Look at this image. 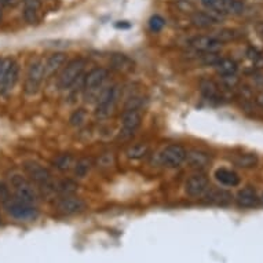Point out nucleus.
I'll use <instances>...</instances> for the list:
<instances>
[{"label":"nucleus","mask_w":263,"mask_h":263,"mask_svg":"<svg viewBox=\"0 0 263 263\" xmlns=\"http://www.w3.org/2000/svg\"><path fill=\"white\" fill-rule=\"evenodd\" d=\"M10 187L13 189L15 199L25 201V203L35 204L37 200V194H36L33 186L24 175L21 174H13L10 177Z\"/></svg>","instance_id":"nucleus-1"},{"label":"nucleus","mask_w":263,"mask_h":263,"mask_svg":"<svg viewBox=\"0 0 263 263\" xmlns=\"http://www.w3.org/2000/svg\"><path fill=\"white\" fill-rule=\"evenodd\" d=\"M117 98H119V88L117 86H109L102 90L98 97V104L95 108V115L100 119L109 117L115 110Z\"/></svg>","instance_id":"nucleus-2"},{"label":"nucleus","mask_w":263,"mask_h":263,"mask_svg":"<svg viewBox=\"0 0 263 263\" xmlns=\"http://www.w3.org/2000/svg\"><path fill=\"white\" fill-rule=\"evenodd\" d=\"M86 60L83 58H74L69 64L65 66L60 79H58V87L61 90H68L72 84L78 82V79L82 76L83 70L86 68Z\"/></svg>","instance_id":"nucleus-3"},{"label":"nucleus","mask_w":263,"mask_h":263,"mask_svg":"<svg viewBox=\"0 0 263 263\" xmlns=\"http://www.w3.org/2000/svg\"><path fill=\"white\" fill-rule=\"evenodd\" d=\"M44 80V62L43 61H33L28 68L25 79V92L33 95L40 88V84Z\"/></svg>","instance_id":"nucleus-4"},{"label":"nucleus","mask_w":263,"mask_h":263,"mask_svg":"<svg viewBox=\"0 0 263 263\" xmlns=\"http://www.w3.org/2000/svg\"><path fill=\"white\" fill-rule=\"evenodd\" d=\"M5 204L6 210L9 212L10 215L15 218V219L20 220H28L33 219L37 215V210L33 207V204L25 203V201H21L18 199H11L7 200Z\"/></svg>","instance_id":"nucleus-5"},{"label":"nucleus","mask_w":263,"mask_h":263,"mask_svg":"<svg viewBox=\"0 0 263 263\" xmlns=\"http://www.w3.org/2000/svg\"><path fill=\"white\" fill-rule=\"evenodd\" d=\"M186 153L187 152L181 145H168L160 153V164L167 168H177L185 163Z\"/></svg>","instance_id":"nucleus-6"},{"label":"nucleus","mask_w":263,"mask_h":263,"mask_svg":"<svg viewBox=\"0 0 263 263\" xmlns=\"http://www.w3.org/2000/svg\"><path fill=\"white\" fill-rule=\"evenodd\" d=\"M210 189V181L204 174H193L186 181L185 192L190 197H201Z\"/></svg>","instance_id":"nucleus-7"},{"label":"nucleus","mask_w":263,"mask_h":263,"mask_svg":"<svg viewBox=\"0 0 263 263\" xmlns=\"http://www.w3.org/2000/svg\"><path fill=\"white\" fill-rule=\"evenodd\" d=\"M24 170L25 173L30 177L32 181H35L39 185L47 186L51 181V174L47 168H44L43 165H40L36 161H26L24 163Z\"/></svg>","instance_id":"nucleus-8"},{"label":"nucleus","mask_w":263,"mask_h":263,"mask_svg":"<svg viewBox=\"0 0 263 263\" xmlns=\"http://www.w3.org/2000/svg\"><path fill=\"white\" fill-rule=\"evenodd\" d=\"M84 208H86V203L80 197H76V196H72V194L64 196L57 203V210L64 215H74V214L82 212Z\"/></svg>","instance_id":"nucleus-9"},{"label":"nucleus","mask_w":263,"mask_h":263,"mask_svg":"<svg viewBox=\"0 0 263 263\" xmlns=\"http://www.w3.org/2000/svg\"><path fill=\"white\" fill-rule=\"evenodd\" d=\"M190 46L204 54L210 52H218L222 48V42L214 37V36H196L190 40Z\"/></svg>","instance_id":"nucleus-10"},{"label":"nucleus","mask_w":263,"mask_h":263,"mask_svg":"<svg viewBox=\"0 0 263 263\" xmlns=\"http://www.w3.org/2000/svg\"><path fill=\"white\" fill-rule=\"evenodd\" d=\"M141 123H142V116L138 112V109H127L121 119L123 133L131 135L141 125Z\"/></svg>","instance_id":"nucleus-11"},{"label":"nucleus","mask_w":263,"mask_h":263,"mask_svg":"<svg viewBox=\"0 0 263 263\" xmlns=\"http://www.w3.org/2000/svg\"><path fill=\"white\" fill-rule=\"evenodd\" d=\"M185 163L187 167L194 170H203L211 163V157L203 151H190L186 153Z\"/></svg>","instance_id":"nucleus-12"},{"label":"nucleus","mask_w":263,"mask_h":263,"mask_svg":"<svg viewBox=\"0 0 263 263\" xmlns=\"http://www.w3.org/2000/svg\"><path fill=\"white\" fill-rule=\"evenodd\" d=\"M108 78V70L104 68H94L91 69L84 78V87L86 90H97L98 87L104 84V82Z\"/></svg>","instance_id":"nucleus-13"},{"label":"nucleus","mask_w":263,"mask_h":263,"mask_svg":"<svg viewBox=\"0 0 263 263\" xmlns=\"http://www.w3.org/2000/svg\"><path fill=\"white\" fill-rule=\"evenodd\" d=\"M18 78H20V66H18L15 62L11 64V66L7 70V73H6L5 79H3V82L0 84V94L2 95H7L11 92L15 84L18 82Z\"/></svg>","instance_id":"nucleus-14"},{"label":"nucleus","mask_w":263,"mask_h":263,"mask_svg":"<svg viewBox=\"0 0 263 263\" xmlns=\"http://www.w3.org/2000/svg\"><path fill=\"white\" fill-rule=\"evenodd\" d=\"M236 201L242 208H254L259 205L258 193L255 192L254 187H244L236 196Z\"/></svg>","instance_id":"nucleus-15"},{"label":"nucleus","mask_w":263,"mask_h":263,"mask_svg":"<svg viewBox=\"0 0 263 263\" xmlns=\"http://www.w3.org/2000/svg\"><path fill=\"white\" fill-rule=\"evenodd\" d=\"M65 62H66V54H64V52L51 54L47 58V61L44 62V79L52 76Z\"/></svg>","instance_id":"nucleus-16"},{"label":"nucleus","mask_w":263,"mask_h":263,"mask_svg":"<svg viewBox=\"0 0 263 263\" xmlns=\"http://www.w3.org/2000/svg\"><path fill=\"white\" fill-rule=\"evenodd\" d=\"M40 0H24V18L28 24L39 21Z\"/></svg>","instance_id":"nucleus-17"},{"label":"nucleus","mask_w":263,"mask_h":263,"mask_svg":"<svg viewBox=\"0 0 263 263\" xmlns=\"http://www.w3.org/2000/svg\"><path fill=\"white\" fill-rule=\"evenodd\" d=\"M205 194H207L208 201L216 204V205H228V204L232 203V199H233V196L229 193L228 190L223 189H208Z\"/></svg>","instance_id":"nucleus-18"},{"label":"nucleus","mask_w":263,"mask_h":263,"mask_svg":"<svg viewBox=\"0 0 263 263\" xmlns=\"http://www.w3.org/2000/svg\"><path fill=\"white\" fill-rule=\"evenodd\" d=\"M216 181L224 186H237L240 183V177L237 174L228 168H218L215 171Z\"/></svg>","instance_id":"nucleus-19"},{"label":"nucleus","mask_w":263,"mask_h":263,"mask_svg":"<svg viewBox=\"0 0 263 263\" xmlns=\"http://www.w3.org/2000/svg\"><path fill=\"white\" fill-rule=\"evenodd\" d=\"M214 66H215L216 72H218L220 76H223V78L234 76L238 69L237 64H236L233 60H230V58H219V61H218Z\"/></svg>","instance_id":"nucleus-20"},{"label":"nucleus","mask_w":263,"mask_h":263,"mask_svg":"<svg viewBox=\"0 0 263 263\" xmlns=\"http://www.w3.org/2000/svg\"><path fill=\"white\" fill-rule=\"evenodd\" d=\"M232 161L240 168H252L258 164V156L254 153H242V155L234 156Z\"/></svg>","instance_id":"nucleus-21"},{"label":"nucleus","mask_w":263,"mask_h":263,"mask_svg":"<svg viewBox=\"0 0 263 263\" xmlns=\"http://www.w3.org/2000/svg\"><path fill=\"white\" fill-rule=\"evenodd\" d=\"M192 22H193V25L199 26V28H210V26L215 25L218 20L211 14L196 13L192 17Z\"/></svg>","instance_id":"nucleus-22"},{"label":"nucleus","mask_w":263,"mask_h":263,"mask_svg":"<svg viewBox=\"0 0 263 263\" xmlns=\"http://www.w3.org/2000/svg\"><path fill=\"white\" fill-rule=\"evenodd\" d=\"M110 65L117 70H129L134 66V62L124 54H115L110 58Z\"/></svg>","instance_id":"nucleus-23"},{"label":"nucleus","mask_w":263,"mask_h":263,"mask_svg":"<svg viewBox=\"0 0 263 263\" xmlns=\"http://www.w3.org/2000/svg\"><path fill=\"white\" fill-rule=\"evenodd\" d=\"M54 167L60 171H68L72 167H74V157L73 155L70 153H64V155H60L54 160Z\"/></svg>","instance_id":"nucleus-24"},{"label":"nucleus","mask_w":263,"mask_h":263,"mask_svg":"<svg viewBox=\"0 0 263 263\" xmlns=\"http://www.w3.org/2000/svg\"><path fill=\"white\" fill-rule=\"evenodd\" d=\"M91 167H92V160L91 159H80L78 163H74V174L76 177L79 178H84L87 174L90 173Z\"/></svg>","instance_id":"nucleus-25"},{"label":"nucleus","mask_w":263,"mask_h":263,"mask_svg":"<svg viewBox=\"0 0 263 263\" xmlns=\"http://www.w3.org/2000/svg\"><path fill=\"white\" fill-rule=\"evenodd\" d=\"M147 151H149L147 145H143V143H137V145H133V146L129 147L128 151H127V156H128L129 159L139 160L147 155Z\"/></svg>","instance_id":"nucleus-26"},{"label":"nucleus","mask_w":263,"mask_h":263,"mask_svg":"<svg viewBox=\"0 0 263 263\" xmlns=\"http://www.w3.org/2000/svg\"><path fill=\"white\" fill-rule=\"evenodd\" d=\"M76 187H78V185H76L74 182L62 181L54 187V190H57L58 193L64 194V196H69V194H72L73 192H76Z\"/></svg>","instance_id":"nucleus-27"},{"label":"nucleus","mask_w":263,"mask_h":263,"mask_svg":"<svg viewBox=\"0 0 263 263\" xmlns=\"http://www.w3.org/2000/svg\"><path fill=\"white\" fill-rule=\"evenodd\" d=\"M86 110H84V109H78V110H74V112L72 113V116H70V124L74 125V127H79V125H82L83 123L86 121Z\"/></svg>","instance_id":"nucleus-28"},{"label":"nucleus","mask_w":263,"mask_h":263,"mask_svg":"<svg viewBox=\"0 0 263 263\" xmlns=\"http://www.w3.org/2000/svg\"><path fill=\"white\" fill-rule=\"evenodd\" d=\"M164 26H165V21L160 15H153L149 21V28H151L152 32H160Z\"/></svg>","instance_id":"nucleus-29"},{"label":"nucleus","mask_w":263,"mask_h":263,"mask_svg":"<svg viewBox=\"0 0 263 263\" xmlns=\"http://www.w3.org/2000/svg\"><path fill=\"white\" fill-rule=\"evenodd\" d=\"M237 33L232 29H223L220 30L219 33L215 36L216 39L219 40V42H230V40H234L237 37Z\"/></svg>","instance_id":"nucleus-30"},{"label":"nucleus","mask_w":263,"mask_h":263,"mask_svg":"<svg viewBox=\"0 0 263 263\" xmlns=\"http://www.w3.org/2000/svg\"><path fill=\"white\" fill-rule=\"evenodd\" d=\"M13 62L14 61L11 58H2V62H0V84L3 82V79H5L6 73H7V70Z\"/></svg>","instance_id":"nucleus-31"},{"label":"nucleus","mask_w":263,"mask_h":263,"mask_svg":"<svg viewBox=\"0 0 263 263\" xmlns=\"http://www.w3.org/2000/svg\"><path fill=\"white\" fill-rule=\"evenodd\" d=\"M98 164H100L101 167H104V168H109V167H112L113 164H115V157H113L112 153L102 155L101 159L98 160Z\"/></svg>","instance_id":"nucleus-32"},{"label":"nucleus","mask_w":263,"mask_h":263,"mask_svg":"<svg viewBox=\"0 0 263 263\" xmlns=\"http://www.w3.org/2000/svg\"><path fill=\"white\" fill-rule=\"evenodd\" d=\"M11 199V194H10V187L3 182H0V200L6 203L7 200Z\"/></svg>","instance_id":"nucleus-33"},{"label":"nucleus","mask_w":263,"mask_h":263,"mask_svg":"<svg viewBox=\"0 0 263 263\" xmlns=\"http://www.w3.org/2000/svg\"><path fill=\"white\" fill-rule=\"evenodd\" d=\"M205 7H210V9H218L219 7V0H201Z\"/></svg>","instance_id":"nucleus-34"},{"label":"nucleus","mask_w":263,"mask_h":263,"mask_svg":"<svg viewBox=\"0 0 263 263\" xmlns=\"http://www.w3.org/2000/svg\"><path fill=\"white\" fill-rule=\"evenodd\" d=\"M0 3L3 5V7H7V6H14L17 3V0H0Z\"/></svg>","instance_id":"nucleus-35"},{"label":"nucleus","mask_w":263,"mask_h":263,"mask_svg":"<svg viewBox=\"0 0 263 263\" xmlns=\"http://www.w3.org/2000/svg\"><path fill=\"white\" fill-rule=\"evenodd\" d=\"M256 104H258L259 106L263 109V92L258 94V97H256Z\"/></svg>","instance_id":"nucleus-36"},{"label":"nucleus","mask_w":263,"mask_h":263,"mask_svg":"<svg viewBox=\"0 0 263 263\" xmlns=\"http://www.w3.org/2000/svg\"><path fill=\"white\" fill-rule=\"evenodd\" d=\"M0 62H2V58H0Z\"/></svg>","instance_id":"nucleus-37"}]
</instances>
